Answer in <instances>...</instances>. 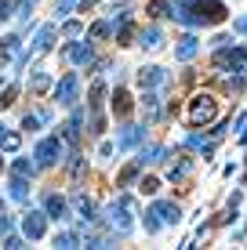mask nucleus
I'll use <instances>...</instances> for the list:
<instances>
[{
  "mask_svg": "<svg viewBox=\"0 0 247 250\" xmlns=\"http://www.w3.org/2000/svg\"><path fill=\"white\" fill-rule=\"evenodd\" d=\"M225 4L222 0H175L171 4V19L182 25H218L225 22Z\"/></svg>",
  "mask_w": 247,
  "mask_h": 250,
  "instance_id": "nucleus-1",
  "label": "nucleus"
},
{
  "mask_svg": "<svg viewBox=\"0 0 247 250\" xmlns=\"http://www.w3.org/2000/svg\"><path fill=\"white\" fill-rule=\"evenodd\" d=\"M215 116H218V98L215 94H193L189 105H185L189 127H207V124H215Z\"/></svg>",
  "mask_w": 247,
  "mask_h": 250,
  "instance_id": "nucleus-2",
  "label": "nucleus"
},
{
  "mask_svg": "<svg viewBox=\"0 0 247 250\" xmlns=\"http://www.w3.org/2000/svg\"><path fill=\"white\" fill-rule=\"evenodd\" d=\"M109 229L120 232V236H127V232L135 229V218H138V207H135L131 196H120L116 203H109Z\"/></svg>",
  "mask_w": 247,
  "mask_h": 250,
  "instance_id": "nucleus-3",
  "label": "nucleus"
},
{
  "mask_svg": "<svg viewBox=\"0 0 247 250\" xmlns=\"http://www.w3.org/2000/svg\"><path fill=\"white\" fill-rule=\"evenodd\" d=\"M33 160H37V167H55V163L62 160V142H58V138H40Z\"/></svg>",
  "mask_w": 247,
  "mask_h": 250,
  "instance_id": "nucleus-4",
  "label": "nucleus"
},
{
  "mask_svg": "<svg viewBox=\"0 0 247 250\" xmlns=\"http://www.w3.org/2000/svg\"><path fill=\"white\" fill-rule=\"evenodd\" d=\"M76 94H80V80H76V73H66L55 87V102L58 105H76Z\"/></svg>",
  "mask_w": 247,
  "mask_h": 250,
  "instance_id": "nucleus-5",
  "label": "nucleus"
},
{
  "mask_svg": "<svg viewBox=\"0 0 247 250\" xmlns=\"http://www.w3.org/2000/svg\"><path fill=\"white\" fill-rule=\"evenodd\" d=\"M215 65L218 69H240L247 65V47H218V55H215Z\"/></svg>",
  "mask_w": 247,
  "mask_h": 250,
  "instance_id": "nucleus-6",
  "label": "nucleus"
},
{
  "mask_svg": "<svg viewBox=\"0 0 247 250\" xmlns=\"http://www.w3.org/2000/svg\"><path fill=\"white\" fill-rule=\"evenodd\" d=\"M22 232H25V239H44V232H47V210H29L22 218Z\"/></svg>",
  "mask_w": 247,
  "mask_h": 250,
  "instance_id": "nucleus-7",
  "label": "nucleus"
},
{
  "mask_svg": "<svg viewBox=\"0 0 247 250\" xmlns=\"http://www.w3.org/2000/svg\"><path fill=\"white\" fill-rule=\"evenodd\" d=\"M149 214L160 221V225H178L182 221V210H178V203H167V200H157L149 207Z\"/></svg>",
  "mask_w": 247,
  "mask_h": 250,
  "instance_id": "nucleus-8",
  "label": "nucleus"
},
{
  "mask_svg": "<svg viewBox=\"0 0 247 250\" xmlns=\"http://www.w3.org/2000/svg\"><path fill=\"white\" fill-rule=\"evenodd\" d=\"M142 138H146V127L124 124L120 127V138H116V149H135V145H142Z\"/></svg>",
  "mask_w": 247,
  "mask_h": 250,
  "instance_id": "nucleus-9",
  "label": "nucleus"
},
{
  "mask_svg": "<svg viewBox=\"0 0 247 250\" xmlns=\"http://www.w3.org/2000/svg\"><path fill=\"white\" fill-rule=\"evenodd\" d=\"M138 83H142V91L160 87V83H164V69H160V65H146V69H138Z\"/></svg>",
  "mask_w": 247,
  "mask_h": 250,
  "instance_id": "nucleus-10",
  "label": "nucleus"
},
{
  "mask_svg": "<svg viewBox=\"0 0 247 250\" xmlns=\"http://www.w3.org/2000/svg\"><path fill=\"white\" fill-rule=\"evenodd\" d=\"M44 210H47V218H55V221H66L69 218V207H66V200L62 196H44Z\"/></svg>",
  "mask_w": 247,
  "mask_h": 250,
  "instance_id": "nucleus-11",
  "label": "nucleus"
},
{
  "mask_svg": "<svg viewBox=\"0 0 247 250\" xmlns=\"http://www.w3.org/2000/svg\"><path fill=\"white\" fill-rule=\"evenodd\" d=\"M66 58H69L73 65H88L91 58H95V51H91V44H69L66 47Z\"/></svg>",
  "mask_w": 247,
  "mask_h": 250,
  "instance_id": "nucleus-12",
  "label": "nucleus"
},
{
  "mask_svg": "<svg viewBox=\"0 0 247 250\" xmlns=\"http://www.w3.org/2000/svg\"><path fill=\"white\" fill-rule=\"evenodd\" d=\"M197 47H200V40L189 33V37H182V40H178V47H175V58H178V62H189V58L197 55Z\"/></svg>",
  "mask_w": 247,
  "mask_h": 250,
  "instance_id": "nucleus-13",
  "label": "nucleus"
},
{
  "mask_svg": "<svg viewBox=\"0 0 247 250\" xmlns=\"http://www.w3.org/2000/svg\"><path fill=\"white\" fill-rule=\"evenodd\" d=\"M131 105H135V102H131V94H127L124 87H116L113 91V116H127V113H131Z\"/></svg>",
  "mask_w": 247,
  "mask_h": 250,
  "instance_id": "nucleus-14",
  "label": "nucleus"
},
{
  "mask_svg": "<svg viewBox=\"0 0 247 250\" xmlns=\"http://www.w3.org/2000/svg\"><path fill=\"white\" fill-rule=\"evenodd\" d=\"M73 207H76V214H80V218H84V225H91V221H95V203H91V200H88V196H84V192H76Z\"/></svg>",
  "mask_w": 247,
  "mask_h": 250,
  "instance_id": "nucleus-15",
  "label": "nucleus"
},
{
  "mask_svg": "<svg viewBox=\"0 0 247 250\" xmlns=\"http://www.w3.org/2000/svg\"><path fill=\"white\" fill-rule=\"evenodd\" d=\"M142 47H146V51H160V47H164V33H160L157 25L142 29Z\"/></svg>",
  "mask_w": 247,
  "mask_h": 250,
  "instance_id": "nucleus-16",
  "label": "nucleus"
},
{
  "mask_svg": "<svg viewBox=\"0 0 247 250\" xmlns=\"http://www.w3.org/2000/svg\"><path fill=\"white\" fill-rule=\"evenodd\" d=\"M138 170H142V160H131V163L120 170V174H116V188H127L135 178H138Z\"/></svg>",
  "mask_w": 247,
  "mask_h": 250,
  "instance_id": "nucleus-17",
  "label": "nucleus"
},
{
  "mask_svg": "<svg viewBox=\"0 0 247 250\" xmlns=\"http://www.w3.org/2000/svg\"><path fill=\"white\" fill-rule=\"evenodd\" d=\"M142 113H146V124H157L160 120V98L153 91H146V102H142Z\"/></svg>",
  "mask_w": 247,
  "mask_h": 250,
  "instance_id": "nucleus-18",
  "label": "nucleus"
},
{
  "mask_svg": "<svg viewBox=\"0 0 247 250\" xmlns=\"http://www.w3.org/2000/svg\"><path fill=\"white\" fill-rule=\"evenodd\" d=\"M19 149H22V138L4 127V131H0V152H19Z\"/></svg>",
  "mask_w": 247,
  "mask_h": 250,
  "instance_id": "nucleus-19",
  "label": "nucleus"
},
{
  "mask_svg": "<svg viewBox=\"0 0 247 250\" xmlns=\"http://www.w3.org/2000/svg\"><path fill=\"white\" fill-rule=\"evenodd\" d=\"M51 44H55V25H40L37 40H33V47L37 51H51Z\"/></svg>",
  "mask_w": 247,
  "mask_h": 250,
  "instance_id": "nucleus-20",
  "label": "nucleus"
},
{
  "mask_svg": "<svg viewBox=\"0 0 247 250\" xmlns=\"http://www.w3.org/2000/svg\"><path fill=\"white\" fill-rule=\"evenodd\" d=\"M88 98H91V102H88V109H91V116H98V109H102V98H106V83H102V80H98V83H95V87H91V94H88Z\"/></svg>",
  "mask_w": 247,
  "mask_h": 250,
  "instance_id": "nucleus-21",
  "label": "nucleus"
},
{
  "mask_svg": "<svg viewBox=\"0 0 247 250\" xmlns=\"http://www.w3.org/2000/svg\"><path fill=\"white\" fill-rule=\"evenodd\" d=\"M164 156H167V149H164V145H149V149H142V152H138L142 167H146V163H157V160H164Z\"/></svg>",
  "mask_w": 247,
  "mask_h": 250,
  "instance_id": "nucleus-22",
  "label": "nucleus"
},
{
  "mask_svg": "<svg viewBox=\"0 0 247 250\" xmlns=\"http://www.w3.org/2000/svg\"><path fill=\"white\" fill-rule=\"evenodd\" d=\"M109 29H113V22H95V25L88 29V40H91V44H98V40L109 37Z\"/></svg>",
  "mask_w": 247,
  "mask_h": 250,
  "instance_id": "nucleus-23",
  "label": "nucleus"
},
{
  "mask_svg": "<svg viewBox=\"0 0 247 250\" xmlns=\"http://www.w3.org/2000/svg\"><path fill=\"white\" fill-rule=\"evenodd\" d=\"M11 200H19V203L29 200V185H25V178H19V174H15V182H11Z\"/></svg>",
  "mask_w": 247,
  "mask_h": 250,
  "instance_id": "nucleus-24",
  "label": "nucleus"
},
{
  "mask_svg": "<svg viewBox=\"0 0 247 250\" xmlns=\"http://www.w3.org/2000/svg\"><path fill=\"white\" fill-rule=\"evenodd\" d=\"M80 124H84V116L76 113V116L69 120V124L62 127V131H66V142H69V145H76V138H80Z\"/></svg>",
  "mask_w": 247,
  "mask_h": 250,
  "instance_id": "nucleus-25",
  "label": "nucleus"
},
{
  "mask_svg": "<svg viewBox=\"0 0 247 250\" xmlns=\"http://www.w3.org/2000/svg\"><path fill=\"white\" fill-rule=\"evenodd\" d=\"M146 15H153V19H171V4L167 0H153L146 7Z\"/></svg>",
  "mask_w": 247,
  "mask_h": 250,
  "instance_id": "nucleus-26",
  "label": "nucleus"
},
{
  "mask_svg": "<svg viewBox=\"0 0 247 250\" xmlns=\"http://www.w3.org/2000/svg\"><path fill=\"white\" fill-rule=\"evenodd\" d=\"M80 243H84V239L76 236V232H58V236H55V247H66V250H73V247H80Z\"/></svg>",
  "mask_w": 247,
  "mask_h": 250,
  "instance_id": "nucleus-27",
  "label": "nucleus"
},
{
  "mask_svg": "<svg viewBox=\"0 0 247 250\" xmlns=\"http://www.w3.org/2000/svg\"><path fill=\"white\" fill-rule=\"evenodd\" d=\"M47 87H51V76H47V73H33V76H29V91L44 94Z\"/></svg>",
  "mask_w": 247,
  "mask_h": 250,
  "instance_id": "nucleus-28",
  "label": "nucleus"
},
{
  "mask_svg": "<svg viewBox=\"0 0 247 250\" xmlns=\"http://www.w3.org/2000/svg\"><path fill=\"white\" fill-rule=\"evenodd\" d=\"M189 167H193V160L178 156V163H171V170H167V178H185V174H189Z\"/></svg>",
  "mask_w": 247,
  "mask_h": 250,
  "instance_id": "nucleus-29",
  "label": "nucleus"
},
{
  "mask_svg": "<svg viewBox=\"0 0 247 250\" xmlns=\"http://www.w3.org/2000/svg\"><path fill=\"white\" fill-rule=\"evenodd\" d=\"M131 40H135V22L131 19H127V22H120V33H116V44H131Z\"/></svg>",
  "mask_w": 247,
  "mask_h": 250,
  "instance_id": "nucleus-30",
  "label": "nucleus"
},
{
  "mask_svg": "<svg viewBox=\"0 0 247 250\" xmlns=\"http://www.w3.org/2000/svg\"><path fill=\"white\" fill-rule=\"evenodd\" d=\"M15 174H19V178H33V174H37V163L19 160V163H15Z\"/></svg>",
  "mask_w": 247,
  "mask_h": 250,
  "instance_id": "nucleus-31",
  "label": "nucleus"
},
{
  "mask_svg": "<svg viewBox=\"0 0 247 250\" xmlns=\"http://www.w3.org/2000/svg\"><path fill=\"white\" fill-rule=\"evenodd\" d=\"M15 98H19V87H4L0 91V109H11Z\"/></svg>",
  "mask_w": 247,
  "mask_h": 250,
  "instance_id": "nucleus-32",
  "label": "nucleus"
},
{
  "mask_svg": "<svg viewBox=\"0 0 247 250\" xmlns=\"http://www.w3.org/2000/svg\"><path fill=\"white\" fill-rule=\"evenodd\" d=\"M19 44H22L19 37H4L0 40V51H4V55H19Z\"/></svg>",
  "mask_w": 247,
  "mask_h": 250,
  "instance_id": "nucleus-33",
  "label": "nucleus"
},
{
  "mask_svg": "<svg viewBox=\"0 0 247 250\" xmlns=\"http://www.w3.org/2000/svg\"><path fill=\"white\" fill-rule=\"evenodd\" d=\"M142 192H146V196H153V192H160V178H142Z\"/></svg>",
  "mask_w": 247,
  "mask_h": 250,
  "instance_id": "nucleus-34",
  "label": "nucleus"
},
{
  "mask_svg": "<svg viewBox=\"0 0 247 250\" xmlns=\"http://www.w3.org/2000/svg\"><path fill=\"white\" fill-rule=\"evenodd\" d=\"M76 4H80V0H55V15H69Z\"/></svg>",
  "mask_w": 247,
  "mask_h": 250,
  "instance_id": "nucleus-35",
  "label": "nucleus"
},
{
  "mask_svg": "<svg viewBox=\"0 0 247 250\" xmlns=\"http://www.w3.org/2000/svg\"><path fill=\"white\" fill-rule=\"evenodd\" d=\"M189 149H203V152H211V142H203L200 134H189Z\"/></svg>",
  "mask_w": 247,
  "mask_h": 250,
  "instance_id": "nucleus-36",
  "label": "nucleus"
},
{
  "mask_svg": "<svg viewBox=\"0 0 247 250\" xmlns=\"http://www.w3.org/2000/svg\"><path fill=\"white\" fill-rule=\"evenodd\" d=\"M40 120H44V116H29V113H25V120H22V127H25V131H37V127H40Z\"/></svg>",
  "mask_w": 247,
  "mask_h": 250,
  "instance_id": "nucleus-37",
  "label": "nucleus"
},
{
  "mask_svg": "<svg viewBox=\"0 0 247 250\" xmlns=\"http://www.w3.org/2000/svg\"><path fill=\"white\" fill-rule=\"evenodd\" d=\"M146 232H149V236H153V232H160V221L157 218H153V214L146 210Z\"/></svg>",
  "mask_w": 247,
  "mask_h": 250,
  "instance_id": "nucleus-38",
  "label": "nucleus"
},
{
  "mask_svg": "<svg viewBox=\"0 0 247 250\" xmlns=\"http://www.w3.org/2000/svg\"><path fill=\"white\" fill-rule=\"evenodd\" d=\"M62 33H66V37H80V22H66Z\"/></svg>",
  "mask_w": 247,
  "mask_h": 250,
  "instance_id": "nucleus-39",
  "label": "nucleus"
},
{
  "mask_svg": "<svg viewBox=\"0 0 247 250\" xmlns=\"http://www.w3.org/2000/svg\"><path fill=\"white\" fill-rule=\"evenodd\" d=\"M4 247L7 250H22V239L19 236H4Z\"/></svg>",
  "mask_w": 247,
  "mask_h": 250,
  "instance_id": "nucleus-40",
  "label": "nucleus"
},
{
  "mask_svg": "<svg viewBox=\"0 0 247 250\" xmlns=\"http://www.w3.org/2000/svg\"><path fill=\"white\" fill-rule=\"evenodd\" d=\"M233 29H236V33H244V37H247V15H240V19L233 22Z\"/></svg>",
  "mask_w": 247,
  "mask_h": 250,
  "instance_id": "nucleus-41",
  "label": "nucleus"
},
{
  "mask_svg": "<svg viewBox=\"0 0 247 250\" xmlns=\"http://www.w3.org/2000/svg\"><path fill=\"white\" fill-rule=\"evenodd\" d=\"M0 232H4V236L11 232V218H7V214H0Z\"/></svg>",
  "mask_w": 247,
  "mask_h": 250,
  "instance_id": "nucleus-42",
  "label": "nucleus"
},
{
  "mask_svg": "<svg viewBox=\"0 0 247 250\" xmlns=\"http://www.w3.org/2000/svg\"><path fill=\"white\" fill-rule=\"evenodd\" d=\"M0 170H4V160H0Z\"/></svg>",
  "mask_w": 247,
  "mask_h": 250,
  "instance_id": "nucleus-43",
  "label": "nucleus"
},
{
  "mask_svg": "<svg viewBox=\"0 0 247 250\" xmlns=\"http://www.w3.org/2000/svg\"><path fill=\"white\" fill-rule=\"evenodd\" d=\"M0 131H4V124H0Z\"/></svg>",
  "mask_w": 247,
  "mask_h": 250,
  "instance_id": "nucleus-44",
  "label": "nucleus"
}]
</instances>
